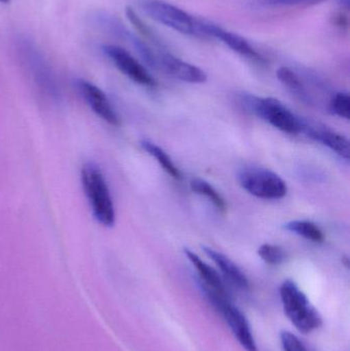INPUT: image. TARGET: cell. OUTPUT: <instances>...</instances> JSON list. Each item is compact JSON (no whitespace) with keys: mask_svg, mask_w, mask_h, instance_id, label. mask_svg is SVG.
<instances>
[{"mask_svg":"<svg viewBox=\"0 0 350 351\" xmlns=\"http://www.w3.org/2000/svg\"><path fill=\"white\" fill-rule=\"evenodd\" d=\"M240 104L249 112L267 121L269 125L284 133L302 134L304 121L290 110L281 101L273 97H257L242 94L238 97Z\"/></svg>","mask_w":350,"mask_h":351,"instance_id":"cell-1","label":"cell"},{"mask_svg":"<svg viewBox=\"0 0 350 351\" xmlns=\"http://www.w3.org/2000/svg\"><path fill=\"white\" fill-rule=\"evenodd\" d=\"M82 183L94 218L102 226L113 227L116 220L114 204L102 171L94 162L82 167Z\"/></svg>","mask_w":350,"mask_h":351,"instance_id":"cell-2","label":"cell"},{"mask_svg":"<svg viewBox=\"0 0 350 351\" xmlns=\"http://www.w3.org/2000/svg\"><path fill=\"white\" fill-rule=\"evenodd\" d=\"M279 295L286 315L298 331L310 334L322 327L320 313L295 282L285 280L279 288Z\"/></svg>","mask_w":350,"mask_h":351,"instance_id":"cell-3","label":"cell"},{"mask_svg":"<svg viewBox=\"0 0 350 351\" xmlns=\"http://www.w3.org/2000/svg\"><path fill=\"white\" fill-rule=\"evenodd\" d=\"M142 8L152 20L176 32L190 36L203 37V21L191 16L180 8L162 0H144Z\"/></svg>","mask_w":350,"mask_h":351,"instance_id":"cell-4","label":"cell"},{"mask_svg":"<svg viewBox=\"0 0 350 351\" xmlns=\"http://www.w3.org/2000/svg\"><path fill=\"white\" fill-rule=\"evenodd\" d=\"M238 181L248 193L261 199H282L288 193L285 180L267 169H244L238 175Z\"/></svg>","mask_w":350,"mask_h":351,"instance_id":"cell-5","label":"cell"},{"mask_svg":"<svg viewBox=\"0 0 350 351\" xmlns=\"http://www.w3.org/2000/svg\"><path fill=\"white\" fill-rule=\"evenodd\" d=\"M102 49L111 63L132 82L147 88L156 86L153 76L127 49L114 45H103Z\"/></svg>","mask_w":350,"mask_h":351,"instance_id":"cell-6","label":"cell"},{"mask_svg":"<svg viewBox=\"0 0 350 351\" xmlns=\"http://www.w3.org/2000/svg\"><path fill=\"white\" fill-rule=\"evenodd\" d=\"M154 69L188 84H203L208 80L203 69L179 59L164 47L158 49Z\"/></svg>","mask_w":350,"mask_h":351,"instance_id":"cell-7","label":"cell"},{"mask_svg":"<svg viewBox=\"0 0 350 351\" xmlns=\"http://www.w3.org/2000/svg\"><path fill=\"white\" fill-rule=\"evenodd\" d=\"M216 309L223 315L226 323L229 326L234 337L247 351H258L256 340L253 335L250 323L246 315L232 303V299L220 301L214 305Z\"/></svg>","mask_w":350,"mask_h":351,"instance_id":"cell-8","label":"cell"},{"mask_svg":"<svg viewBox=\"0 0 350 351\" xmlns=\"http://www.w3.org/2000/svg\"><path fill=\"white\" fill-rule=\"evenodd\" d=\"M76 88L86 104L100 119L113 127L121 125V117L113 108L108 97L100 88L84 80H78Z\"/></svg>","mask_w":350,"mask_h":351,"instance_id":"cell-9","label":"cell"},{"mask_svg":"<svg viewBox=\"0 0 350 351\" xmlns=\"http://www.w3.org/2000/svg\"><path fill=\"white\" fill-rule=\"evenodd\" d=\"M185 256L192 264L193 267L199 274L201 287L203 289L207 298L209 297H223L227 298L229 296L225 284L222 280L221 276L213 267L205 263L201 259L199 255L189 249L184 250Z\"/></svg>","mask_w":350,"mask_h":351,"instance_id":"cell-10","label":"cell"},{"mask_svg":"<svg viewBox=\"0 0 350 351\" xmlns=\"http://www.w3.org/2000/svg\"><path fill=\"white\" fill-rule=\"evenodd\" d=\"M302 134H305L310 139L326 146L343 160H349V141L345 136L333 131L326 125H316V123L312 125L306 121H304Z\"/></svg>","mask_w":350,"mask_h":351,"instance_id":"cell-11","label":"cell"},{"mask_svg":"<svg viewBox=\"0 0 350 351\" xmlns=\"http://www.w3.org/2000/svg\"><path fill=\"white\" fill-rule=\"evenodd\" d=\"M203 37H211L227 45L232 51L242 57L250 58L253 60H261V56L255 51L254 47L240 35L232 31L226 30L218 25L210 22H203Z\"/></svg>","mask_w":350,"mask_h":351,"instance_id":"cell-12","label":"cell"},{"mask_svg":"<svg viewBox=\"0 0 350 351\" xmlns=\"http://www.w3.org/2000/svg\"><path fill=\"white\" fill-rule=\"evenodd\" d=\"M203 252L217 265L225 280L232 286L240 291H248L250 289V282L246 274L229 257L212 247H203Z\"/></svg>","mask_w":350,"mask_h":351,"instance_id":"cell-13","label":"cell"},{"mask_svg":"<svg viewBox=\"0 0 350 351\" xmlns=\"http://www.w3.org/2000/svg\"><path fill=\"white\" fill-rule=\"evenodd\" d=\"M141 145L142 148H143L149 156L155 158L156 162H158V165L162 167V170H164L166 174L171 176L173 179L178 180V181L182 180V173L177 168L176 165L173 162L171 156H168L162 148L154 144L153 142L147 141V140L142 141Z\"/></svg>","mask_w":350,"mask_h":351,"instance_id":"cell-14","label":"cell"},{"mask_svg":"<svg viewBox=\"0 0 350 351\" xmlns=\"http://www.w3.org/2000/svg\"><path fill=\"white\" fill-rule=\"evenodd\" d=\"M285 228L290 232L295 233L312 243H321L325 241V235L322 229L312 221H290L285 225Z\"/></svg>","mask_w":350,"mask_h":351,"instance_id":"cell-15","label":"cell"},{"mask_svg":"<svg viewBox=\"0 0 350 351\" xmlns=\"http://www.w3.org/2000/svg\"><path fill=\"white\" fill-rule=\"evenodd\" d=\"M190 188L195 193L207 198L220 212H225V199L209 182L199 178H195L190 181Z\"/></svg>","mask_w":350,"mask_h":351,"instance_id":"cell-16","label":"cell"},{"mask_svg":"<svg viewBox=\"0 0 350 351\" xmlns=\"http://www.w3.org/2000/svg\"><path fill=\"white\" fill-rule=\"evenodd\" d=\"M277 78L279 82L295 96L299 97L301 100H308V95L305 88L302 84L299 76L288 67H281L277 72Z\"/></svg>","mask_w":350,"mask_h":351,"instance_id":"cell-17","label":"cell"},{"mask_svg":"<svg viewBox=\"0 0 350 351\" xmlns=\"http://www.w3.org/2000/svg\"><path fill=\"white\" fill-rule=\"evenodd\" d=\"M125 14H127V18L129 19V22L132 23V25L135 27L136 30L142 35L144 39L149 40L150 43H151V45H153V47H164L162 40L158 38L155 33L151 30L150 27L146 25V23L143 22V20L138 16L137 12H136L133 8H129V6L127 8Z\"/></svg>","mask_w":350,"mask_h":351,"instance_id":"cell-18","label":"cell"},{"mask_svg":"<svg viewBox=\"0 0 350 351\" xmlns=\"http://www.w3.org/2000/svg\"><path fill=\"white\" fill-rule=\"evenodd\" d=\"M258 255L268 265H281L287 259V253L283 247L271 243H263L258 249Z\"/></svg>","mask_w":350,"mask_h":351,"instance_id":"cell-19","label":"cell"},{"mask_svg":"<svg viewBox=\"0 0 350 351\" xmlns=\"http://www.w3.org/2000/svg\"><path fill=\"white\" fill-rule=\"evenodd\" d=\"M331 110L337 117L349 121L350 117V97L347 93H337L330 104Z\"/></svg>","mask_w":350,"mask_h":351,"instance_id":"cell-20","label":"cell"},{"mask_svg":"<svg viewBox=\"0 0 350 351\" xmlns=\"http://www.w3.org/2000/svg\"><path fill=\"white\" fill-rule=\"evenodd\" d=\"M281 343L284 351H310L306 344L291 332H281Z\"/></svg>","mask_w":350,"mask_h":351,"instance_id":"cell-21","label":"cell"},{"mask_svg":"<svg viewBox=\"0 0 350 351\" xmlns=\"http://www.w3.org/2000/svg\"><path fill=\"white\" fill-rule=\"evenodd\" d=\"M325 1L327 0H271V3L279 6H312Z\"/></svg>","mask_w":350,"mask_h":351,"instance_id":"cell-22","label":"cell"},{"mask_svg":"<svg viewBox=\"0 0 350 351\" xmlns=\"http://www.w3.org/2000/svg\"><path fill=\"white\" fill-rule=\"evenodd\" d=\"M0 2L1 3H8V2H10V0H0Z\"/></svg>","mask_w":350,"mask_h":351,"instance_id":"cell-23","label":"cell"}]
</instances>
